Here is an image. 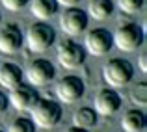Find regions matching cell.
<instances>
[{
    "instance_id": "cell-1",
    "label": "cell",
    "mask_w": 147,
    "mask_h": 132,
    "mask_svg": "<svg viewBox=\"0 0 147 132\" xmlns=\"http://www.w3.org/2000/svg\"><path fill=\"white\" fill-rule=\"evenodd\" d=\"M32 114V123L41 129H54L61 119V106L54 100L39 99L36 102V106L30 110Z\"/></svg>"
},
{
    "instance_id": "cell-25",
    "label": "cell",
    "mask_w": 147,
    "mask_h": 132,
    "mask_svg": "<svg viewBox=\"0 0 147 132\" xmlns=\"http://www.w3.org/2000/svg\"><path fill=\"white\" fill-rule=\"evenodd\" d=\"M67 132H90L86 129H78V127H71V129H67Z\"/></svg>"
},
{
    "instance_id": "cell-23",
    "label": "cell",
    "mask_w": 147,
    "mask_h": 132,
    "mask_svg": "<svg viewBox=\"0 0 147 132\" xmlns=\"http://www.w3.org/2000/svg\"><path fill=\"white\" fill-rule=\"evenodd\" d=\"M56 2L61 4V6H65V7H73V6H76L80 0H56Z\"/></svg>"
},
{
    "instance_id": "cell-21",
    "label": "cell",
    "mask_w": 147,
    "mask_h": 132,
    "mask_svg": "<svg viewBox=\"0 0 147 132\" xmlns=\"http://www.w3.org/2000/svg\"><path fill=\"white\" fill-rule=\"evenodd\" d=\"M2 2V6L6 7V9H9V11H19V9H22V7L26 6V4L30 2V0H0Z\"/></svg>"
},
{
    "instance_id": "cell-11",
    "label": "cell",
    "mask_w": 147,
    "mask_h": 132,
    "mask_svg": "<svg viewBox=\"0 0 147 132\" xmlns=\"http://www.w3.org/2000/svg\"><path fill=\"white\" fill-rule=\"evenodd\" d=\"M7 100L11 102V106L17 108V110L24 112V110H32L36 106V102L39 100V95L34 89V86H26V84H21L15 89H11Z\"/></svg>"
},
{
    "instance_id": "cell-5",
    "label": "cell",
    "mask_w": 147,
    "mask_h": 132,
    "mask_svg": "<svg viewBox=\"0 0 147 132\" xmlns=\"http://www.w3.org/2000/svg\"><path fill=\"white\" fill-rule=\"evenodd\" d=\"M84 91H86V86H84L82 78L73 75L63 76L56 86V97L63 104H73L76 100H80L84 97Z\"/></svg>"
},
{
    "instance_id": "cell-26",
    "label": "cell",
    "mask_w": 147,
    "mask_h": 132,
    "mask_svg": "<svg viewBox=\"0 0 147 132\" xmlns=\"http://www.w3.org/2000/svg\"><path fill=\"white\" fill-rule=\"evenodd\" d=\"M0 19H2V15H0Z\"/></svg>"
},
{
    "instance_id": "cell-2",
    "label": "cell",
    "mask_w": 147,
    "mask_h": 132,
    "mask_svg": "<svg viewBox=\"0 0 147 132\" xmlns=\"http://www.w3.org/2000/svg\"><path fill=\"white\" fill-rule=\"evenodd\" d=\"M26 45L32 52H45L56 41V32L47 22H34L24 36Z\"/></svg>"
},
{
    "instance_id": "cell-3",
    "label": "cell",
    "mask_w": 147,
    "mask_h": 132,
    "mask_svg": "<svg viewBox=\"0 0 147 132\" xmlns=\"http://www.w3.org/2000/svg\"><path fill=\"white\" fill-rule=\"evenodd\" d=\"M114 45L123 52H134L144 45V30L134 22H127L121 24L115 34H112Z\"/></svg>"
},
{
    "instance_id": "cell-13",
    "label": "cell",
    "mask_w": 147,
    "mask_h": 132,
    "mask_svg": "<svg viewBox=\"0 0 147 132\" xmlns=\"http://www.w3.org/2000/svg\"><path fill=\"white\" fill-rule=\"evenodd\" d=\"M21 84H22V69L17 63L7 61V63L0 65V88L11 91Z\"/></svg>"
},
{
    "instance_id": "cell-22",
    "label": "cell",
    "mask_w": 147,
    "mask_h": 132,
    "mask_svg": "<svg viewBox=\"0 0 147 132\" xmlns=\"http://www.w3.org/2000/svg\"><path fill=\"white\" fill-rule=\"evenodd\" d=\"M7 104H9V100H7V95H4V93L0 91V115H2L4 112L7 110Z\"/></svg>"
},
{
    "instance_id": "cell-20",
    "label": "cell",
    "mask_w": 147,
    "mask_h": 132,
    "mask_svg": "<svg viewBox=\"0 0 147 132\" xmlns=\"http://www.w3.org/2000/svg\"><path fill=\"white\" fill-rule=\"evenodd\" d=\"M130 99H132L134 104H138L140 108H144L147 104V86L145 84H140L138 88H134L132 93H130Z\"/></svg>"
},
{
    "instance_id": "cell-4",
    "label": "cell",
    "mask_w": 147,
    "mask_h": 132,
    "mask_svg": "<svg viewBox=\"0 0 147 132\" xmlns=\"http://www.w3.org/2000/svg\"><path fill=\"white\" fill-rule=\"evenodd\" d=\"M102 76L110 86L114 88H121L132 80L134 76V67L129 60H123V58H114L110 60L102 69Z\"/></svg>"
},
{
    "instance_id": "cell-19",
    "label": "cell",
    "mask_w": 147,
    "mask_h": 132,
    "mask_svg": "<svg viewBox=\"0 0 147 132\" xmlns=\"http://www.w3.org/2000/svg\"><path fill=\"white\" fill-rule=\"evenodd\" d=\"M7 132H36V125L32 123V119L19 117L9 125V130Z\"/></svg>"
},
{
    "instance_id": "cell-9",
    "label": "cell",
    "mask_w": 147,
    "mask_h": 132,
    "mask_svg": "<svg viewBox=\"0 0 147 132\" xmlns=\"http://www.w3.org/2000/svg\"><path fill=\"white\" fill-rule=\"evenodd\" d=\"M56 76V67L49 60H36L26 69V78L32 86H47Z\"/></svg>"
},
{
    "instance_id": "cell-8",
    "label": "cell",
    "mask_w": 147,
    "mask_h": 132,
    "mask_svg": "<svg viewBox=\"0 0 147 132\" xmlns=\"http://www.w3.org/2000/svg\"><path fill=\"white\" fill-rule=\"evenodd\" d=\"M60 28L67 36H80L88 28V13L80 7H67L60 17Z\"/></svg>"
},
{
    "instance_id": "cell-7",
    "label": "cell",
    "mask_w": 147,
    "mask_h": 132,
    "mask_svg": "<svg viewBox=\"0 0 147 132\" xmlns=\"http://www.w3.org/2000/svg\"><path fill=\"white\" fill-rule=\"evenodd\" d=\"M112 46H114V39L106 28H95L86 34V41H84L86 52L93 54V56H104L110 52Z\"/></svg>"
},
{
    "instance_id": "cell-12",
    "label": "cell",
    "mask_w": 147,
    "mask_h": 132,
    "mask_svg": "<svg viewBox=\"0 0 147 132\" xmlns=\"http://www.w3.org/2000/svg\"><path fill=\"white\" fill-rule=\"evenodd\" d=\"M121 108V97L114 89H102L95 97V108L97 115H114Z\"/></svg>"
},
{
    "instance_id": "cell-15",
    "label": "cell",
    "mask_w": 147,
    "mask_h": 132,
    "mask_svg": "<svg viewBox=\"0 0 147 132\" xmlns=\"http://www.w3.org/2000/svg\"><path fill=\"white\" fill-rule=\"evenodd\" d=\"M30 11H32V15L37 17L39 21H47L52 15H56L58 2L56 0H32Z\"/></svg>"
},
{
    "instance_id": "cell-6",
    "label": "cell",
    "mask_w": 147,
    "mask_h": 132,
    "mask_svg": "<svg viewBox=\"0 0 147 132\" xmlns=\"http://www.w3.org/2000/svg\"><path fill=\"white\" fill-rule=\"evenodd\" d=\"M58 61H60L61 67L65 69H76L86 61V50H84L82 45L75 43V41H63L60 46H58Z\"/></svg>"
},
{
    "instance_id": "cell-14",
    "label": "cell",
    "mask_w": 147,
    "mask_h": 132,
    "mask_svg": "<svg viewBox=\"0 0 147 132\" xmlns=\"http://www.w3.org/2000/svg\"><path fill=\"white\" fill-rule=\"evenodd\" d=\"M121 127L125 132H142L145 129V114L142 110H129L121 119Z\"/></svg>"
},
{
    "instance_id": "cell-27",
    "label": "cell",
    "mask_w": 147,
    "mask_h": 132,
    "mask_svg": "<svg viewBox=\"0 0 147 132\" xmlns=\"http://www.w3.org/2000/svg\"><path fill=\"white\" fill-rule=\"evenodd\" d=\"M0 132H2V130H0Z\"/></svg>"
},
{
    "instance_id": "cell-24",
    "label": "cell",
    "mask_w": 147,
    "mask_h": 132,
    "mask_svg": "<svg viewBox=\"0 0 147 132\" xmlns=\"http://www.w3.org/2000/svg\"><path fill=\"white\" fill-rule=\"evenodd\" d=\"M140 69H142V73L147 71V54H145V52L140 56Z\"/></svg>"
},
{
    "instance_id": "cell-10",
    "label": "cell",
    "mask_w": 147,
    "mask_h": 132,
    "mask_svg": "<svg viewBox=\"0 0 147 132\" xmlns=\"http://www.w3.org/2000/svg\"><path fill=\"white\" fill-rule=\"evenodd\" d=\"M22 43H24V36L17 24L9 22V24H4L0 28V52L2 54L19 52Z\"/></svg>"
},
{
    "instance_id": "cell-16",
    "label": "cell",
    "mask_w": 147,
    "mask_h": 132,
    "mask_svg": "<svg viewBox=\"0 0 147 132\" xmlns=\"http://www.w3.org/2000/svg\"><path fill=\"white\" fill-rule=\"evenodd\" d=\"M73 125L78 129H86L90 130L91 127L97 125V112L90 106H82L73 114Z\"/></svg>"
},
{
    "instance_id": "cell-18",
    "label": "cell",
    "mask_w": 147,
    "mask_h": 132,
    "mask_svg": "<svg viewBox=\"0 0 147 132\" xmlns=\"http://www.w3.org/2000/svg\"><path fill=\"white\" fill-rule=\"evenodd\" d=\"M145 0H117V7L127 15H134L138 11H142Z\"/></svg>"
},
{
    "instance_id": "cell-17",
    "label": "cell",
    "mask_w": 147,
    "mask_h": 132,
    "mask_svg": "<svg viewBox=\"0 0 147 132\" xmlns=\"http://www.w3.org/2000/svg\"><path fill=\"white\" fill-rule=\"evenodd\" d=\"M88 13L97 21H104L114 13V2L112 0H91L88 4Z\"/></svg>"
}]
</instances>
